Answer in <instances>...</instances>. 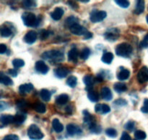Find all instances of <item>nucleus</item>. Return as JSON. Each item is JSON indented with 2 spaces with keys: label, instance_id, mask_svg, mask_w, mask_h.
<instances>
[{
  "label": "nucleus",
  "instance_id": "f257e3e1",
  "mask_svg": "<svg viewBox=\"0 0 148 140\" xmlns=\"http://www.w3.org/2000/svg\"><path fill=\"white\" fill-rule=\"evenodd\" d=\"M42 58L49 60L51 63H61L64 60V55L60 50H52L46 51L41 55Z\"/></svg>",
  "mask_w": 148,
  "mask_h": 140
},
{
  "label": "nucleus",
  "instance_id": "f03ea898",
  "mask_svg": "<svg viewBox=\"0 0 148 140\" xmlns=\"http://www.w3.org/2000/svg\"><path fill=\"white\" fill-rule=\"evenodd\" d=\"M23 24L28 27H36L38 25V20L35 14L29 11H25L22 14Z\"/></svg>",
  "mask_w": 148,
  "mask_h": 140
},
{
  "label": "nucleus",
  "instance_id": "7ed1b4c3",
  "mask_svg": "<svg viewBox=\"0 0 148 140\" xmlns=\"http://www.w3.org/2000/svg\"><path fill=\"white\" fill-rule=\"evenodd\" d=\"M132 47L131 45L127 43H122L119 44L115 49L116 54L118 56L123 57H127L132 53Z\"/></svg>",
  "mask_w": 148,
  "mask_h": 140
},
{
  "label": "nucleus",
  "instance_id": "20e7f679",
  "mask_svg": "<svg viewBox=\"0 0 148 140\" xmlns=\"http://www.w3.org/2000/svg\"><path fill=\"white\" fill-rule=\"evenodd\" d=\"M27 134L28 137L33 140H40L44 137L43 132L36 124H31L29 126L27 129Z\"/></svg>",
  "mask_w": 148,
  "mask_h": 140
},
{
  "label": "nucleus",
  "instance_id": "39448f33",
  "mask_svg": "<svg viewBox=\"0 0 148 140\" xmlns=\"http://www.w3.org/2000/svg\"><path fill=\"white\" fill-rule=\"evenodd\" d=\"M120 32L116 28L108 29L105 33H104V37L106 40L109 42H115L119 37Z\"/></svg>",
  "mask_w": 148,
  "mask_h": 140
},
{
  "label": "nucleus",
  "instance_id": "423d86ee",
  "mask_svg": "<svg viewBox=\"0 0 148 140\" xmlns=\"http://www.w3.org/2000/svg\"><path fill=\"white\" fill-rule=\"evenodd\" d=\"M107 13L105 11H98L93 10L90 13V21L93 23H98L102 22L106 17Z\"/></svg>",
  "mask_w": 148,
  "mask_h": 140
},
{
  "label": "nucleus",
  "instance_id": "0eeeda50",
  "mask_svg": "<svg viewBox=\"0 0 148 140\" xmlns=\"http://www.w3.org/2000/svg\"><path fill=\"white\" fill-rule=\"evenodd\" d=\"M137 79L140 83H144L148 81V68L147 66H143L139 70L137 75Z\"/></svg>",
  "mask_w": 148,
  "mask_h": 140
},
{
  "label": "nucleus",
  "instance_id": "6e6552de",
  "mask_svg": "<svg viewBox=\"0 0 148 140\" xmlns=\"http://www.w3.org/2000/svg\"><path fill=\"white\" fill-rule=\"evenodd\" d=\"M69 30H70V32L72 34L77 36H85V34L88 32L85 27H84L83 26H81L79 24H74L73 26H72L69 28Z\"/></svg>",
  "mask_w": 148,
  "mask_h": 140
},
{
  "label": "nucleus",
  "instance_id": "1a4fd4ad",
  "mask_svg": "<svg viewBox=\"0 0 148 140\" xmlns=\"http://www.w3.org/2000/svg\"><path fill=\"white\" fill-rule=\"evenodd\" d=\"M38 37V34L36 31L30 30L25 34V35L23 37V40L27 44L32 45L36 41Z\"/></svg>",
  "mask_w": 148,
  "mask_h": 140
},
{
  "label": "nucleus",
  "instance_id": "9d476101",
  "mask_svg": "<svg viewBox=\"0 0 148 140\" xmlns=\"http://www.w3.org/2000/svg\"><path fill=\"white\" fill-rule=\"evenodd\" d=\"M66 131H67L68 135L70 136H75V135H81L82 132V129L77 125L74 124H69L66 126Z\"/></svg>",
  "mask_w": 148,
  "mask_h": 140
},
{
  "label": "nucleus",
  "instance_id": "9b49d317",
  "mask_svg": "<svg viewBox=\"0 0 148 140\" xmlns=\"http://www.w3.org/2000/svg\"><path fill=\"white\" fill-rule=\"evenodd\" d=\"M35 68H36V71L43 75H46L49 70V66L42 60H38L36 62V65H35Z\"/></svg>",
  "mask_w": 148,
  "mask_h": 140
},
{
  "label": "nucleus",
  "instance_id": "f8f14e48",
  "mask_svg": "<svg viewBox=\"0 0 148 140\" xmlns=\"http://www.w3.org/2000/svg\"><path fill=\"white\" fill-rule=\"evenodd\" d=\"M95 111L96 113L101 114H106L111 112V108L108 105L105 103H98L95 106Z\"/></svg>",
  "mask_w": 148,
  "mask_h": 140
},
{
  "label": "nucleus",
  "instance_id": "ddd939ff",
  "mask_svg": "<svg viewBox=\"0 0 148 140\" xmlns=\"http://www.w3.org/2000/svg\"><path fill=\"white\" fill-rule=\"evenodd\" d=\"M69 74V70L65 67H59L54 70V75L58 78H64Z\"/></svg>",
  "mask_w": 148,
  "mask_h": 140
},
{
  "label": "nucleus",
  "instance_id": "4468645a",
  "mask_svg": "<svg viewBox=\"0 0 148 140\" xmlns=\"http://www.w3.org/2000/svg\"><path fill=\"white\" fill-rule=\"evenodd\" d=\"M101 95L102 99L107 101H110L113 99V93L108 87H103L101 91Z\"/></svg>",
  "mask_w": 148,
  "mask_h": 140
},
{
  "label": "nucleus",
  "instance_id": "2eb2a0df",
  "mask_svg": "<svg viewBox=\"0 0 148 140\" xmlns=\"http://www.w3.org/2000/svg\"><path fill=\"white\" fill-rule=\"evenodd\" d=\"M95 79H94L93 76L92 75H85L83 78V82L85 84L86 87V90H88V91H91V88L92 87L94 84V82H95Z\"/></svg>",
  "mask_w": 148,
  "mask_h": 140
},
{
  "label": "nucleus",
  "instance_id": "dca6fc26",
  "mask_svg": "<svg viewBox=\"0 0 148 140\" xmlns=\"http://www.w3.org/2000/svg\"><path fill=\"white\" fill-rule=\"evenodd\" d=\"M79 56V51L77 48L71 49L68 53V60L69 62H73V63H77V62L78 57Z\"/></svg>",
  "mask_w": 148,
  "mask_h": 140
},
{
  "label": "nucleus",
  "instance_id": "f3484780",
  "mask_svg": "<svg viewBox=\"0 0 148 140\" xmlns=\"http://www.w3.org/2000/svg\"><path fill=\"white\" fill-rule=\"evenodd\" d=\"M64 11L63 9L61 8V7H56V8H55L54 10L51 13V17L53 20L58 21V20H61L62 16L64 15Z\"/></svg>",
  "mask_w": 148,
  "mask_h": 140
},
{
  "label": "nucleus",
  "instance_id": "a211bd4d",
  "mask_svg": "<svg viewBox=\"0 0 148 140\" xmlns=\"http://www.w3.org/2000/svg\"><path fill=\"white\" fill-rule=\"evenodd\" d=\"M33 89V85L32 83H25L22 84L19 87V92L20 94L25 95L27 93H30Z\"/></svg>",
  "mask_w": 148,
  "mask_h": 140
},
{
  "label": "nucleus",
  "instance_id": "6ab92c4d",
  "mask_svg": "<svg viewBox=\"0 0 148 140\" xmlns=\"http://www.w3.org/2000/svg\"><path fill=\"white\" fill-rule=\"evenodd\" d=\"M0 121L3 125H7L9 124L14 123V116L10 114H2L0 116Z\"/></svg>",
  "mask_w": 148,
  "mask_h": 140
},
{
  "label": "nucleus",
  "instance_id": "aec40b11",
  "mask_svg": "<svg viewBox=\"0 0 148 140\" xmlns=\"http://www.w3.org/2000/svg\"><path fill=\"white\" fill-rule=\"evenodd\" d=\"M82 113H83L84 115V123H85V124L88 125V127H89L92 124L95 123V122L93 119V116L89 113V112H88V110H84L83 112H82Z\"/></svg>",
  "mask_w": 148,
  "mask_h": 140
},
{
  "label": "nucleus",
  "instance_id": "412c9836",
  "mask_svg": "<svg viewBox=\"0 0 148 140\" xmlns=\"http://www.w3.org/2000/svg\"><path fill=\"white\" fill-rule=\"evenodd\" d=\"M26 119V114L24 112H18L14 116V124L17 125H21Z\"/></svg>",
  "mask_w": 148,
  "mask_h": 140
},
{
  "label": "nucleus",
  "instance_id": "4be33fe9",
  "mask_svg": "<svg viewBox=\"0 0 148 140\" xmlns=\"http://www.w3.org/2000/svg\"><path fill=\"white\" fill-rule=\"evenodd\" d=\"M130 76V71L128 69L126 68H121V70L119 72L117 75V78L120 80H125L128 79Z\"/></svg>",
  "mask_w": 148,
  "mask_h": 140
},
{
  "label": "nucleus",
  "instance_id": "5701e85b",
  "mask_svg": "<svg viewBox=\"0 0 148 140\" xmlns=\"http://www.w3.org/2000/svg\"><path fill=\"white\" fill-rule=\"evenodd\" d=\"M69 96L66 93H62L56 98V103L59 105L66 104L69 101Z\"/></svg>",
  "mask_w": 148,
  "mask_h": 140
},
{
  "label": "nucleus",
  "instance_id": "b1692460",
  "mask_svg": "<svg viewBox=\"0 0 148 140\" xmlns=\"http://www.w3.org/2000/svg\"><path fill=\"white\" fill-rule=\"evenodd\" d=\"M113 60H114V55L110 52H106L105 53H103L102 57H101V60L105 64L110 65L112 63Z\"/></svg>",
  "mask_w": 148,
  "mask_h": 140
},
{
  "label": "nucleus",
  "instance_id": "393cba45",
  "mask_svg": "<svg viewBox=\"0 0 148 140\" xmlns=\"http://www.w3.org/2000/svg\"><path fill=\"white\" fill-rule=\"evenodd\" d=\"M114 89L118 93H124V92H125L127 90V86L125 83L118 82V83H114Z\"/></svg>",
  "mask_w": 148,
  "mask_h": 140
},
{
  "label": "nucleus",
  "instance_id": "a878e982",
  "mask_svg": "<svg viewBox=\"0 0 148 140\" xmlns=\"http://www.w3.org/2000/svg\"><path fill=\"white\" fill-rule=\"evenodd\" d=\"M52 126H53V130L56 133H61L64 130V126L58 119H53V122H52Z\"/></svg>",
  "mask_w": 148,
  "mask_h": 140
},
{
  "label": "nucleus",
  "instance_id": "bb28decb",
  "mask_svg": "<svg viewBox=\"0 0 148 140\" xmlns=\"http://www.w3.org/2000/svg\"><path fill=\"white\" fill-rule=\"evenodd\" d=\"M145 10V1L143 0H140V1H137V4H136L135 9H134V13L136 14H140L144 11Z\"/></svg>",
  "mask_w": 148,
  "mask_h": 140
},
{
  "label": "nucleus",
  "instance_id": "cd10ccee",
  "mask_svg": "<svg viewBox=\"0 0 148 140\" xmlns=\"http://www.w3.org/2000/svg\"><path fill=\"white\" fill-rule=\"evenodd\" d=\"M88 98L90 101L92 102H98L99 101V93L95 91H90L88 93Z\"/></svg>",
  "mask_w": 148,
  "mask_h": 140
},
{
  "label": "nucleus",
  "instance_id": "c85d7f7f",
  "mask_svg": "<svg viewBox=\"0 0 148 140\" xmlns=\"http://www.w3.org/2000/svg\"><path fill=\"white\" fill-rule=\"evenodd\" d=\"M0 83L4 86H12L14 83L10 78L3 74V73H1V76H0Z\"/></svg>",
  "mask_w": 148,
  "mask_h": 140
},
{
  "label": "nucleus",
  "instance_id": "c756f323",
  "mask_svg": "<svg viewBox=\"0 0 148 140\" xmlns=\"http://www.w3.org/2000/svg\"><path fill=\"white\" fill-rule=\"evenodd\" d=\"M78 21H79V20H78L77 17H75V16H70V17H68L66 20V21H65V26H66V27L70 28V27H72V26H73L74 24H78Z\"/></svg>",
  "mask_w": 148,
  "mask_h": 140
},
{
  "label": "nucleus",
  "instance_id": "7c9ffc66",
  "mask_svg": "<svg viewBox=\"0 0 148 140\" xmlns=\"http://www.w3.org/2000/svg\"><path fill=\"white\" fill-rule=\"evenodd\" d=\"M33 109H34V110L36 111V112L40 114L45 113L46 111V108L44 103H40V102L39 101L36 102V103H35L34 106H33Z\"/></svg>",
  "mask_w": 148,
  "mask_h": 140
},
{
  "label": "nucleus",
  "instance_id": "2f4dec72",
  "mask_svg": "<svg viewBox=\"0 0 148 140\" xmlns=\"http://www.w3.org/2000/svg\"><path fill=\"white\" fill-rule=\"evenodd\" d=\"M40 96L42 100L46 102H48L50 101L51 94L50 91L49 90H47V89H42L40 92Z\"/></svg>",
  "mask_w": 148,
  "mask_h": 140
},
{
  "label": "nucleus",
  "instance_id": "473e14b6",
  "mask_svg": "<svg viewBox=\"0 0 148 140\" xmlns=\"http://www.w3.org/2000/svg\"><path fill=\"white\" fill-rule=\"evenodd\" d=\"M66 83L68 86L73 89V88L76 87L77 84V78L76 76H70L66 80Z\"/></svg>",
  "mask_w": 148,
  "mask_h": 140
},
{
  "label": "nucleus",
  "instance_id": "72a5a7b5",
  "mask_svg": "<svg viewBox=\"0 0 148 140\" xmlns=\"http://www.w3.org/2000/svg\"><path fill=\"white\" fill-rule=\"evenodd\" d=\"M90 55V50L88 47H85V48L82 49V50L81 51L80 54H79V57L81 59L85 60L89 57Z\"/></svg>",
  "mask_w": 148,
  "mask_h": 140
},
{
  "label": "nucleus",
  "instance_id": "f704fd0d",
  "mask_svg": "<svg viewBox=\"0 0 148 140\" xmlns=\"http://www.w3.org/2000/svg\"><path fill=\"white\" fill-rule=\"evenodd\" d=\"M12 34V31L9 27H1V35L3 37H9Z\"/></svg>",
  "mask_w": 148,
  "mask_h": 140
},
{
  "label": "nucleus",
  "instance_id": "c9c22d12",
  "mask_svg": "<svg viewBox=\"0 0 148 140\" xmlns=\"http://www.w3.org/2000/svg\"><path fill=\"white\" fill-rule=\"evenodd\" d=\"M89 129L91 131L92 133L94 134H100L101 132V127L99 125L97 124L96 123H93L89 126Z\"/></svg>",
  "mask_w": 148,
  "mask_h": 140
},
{
  "label": "nucleus",
  "instance_id": "e433bc0d",
  "mask_svg": "<svg viewBox=\"0 0 148 140\" xmlns=\"http://www.w3.org/2000/svg\"><path fill=\"white\" fill-rule=\"evenodd\" d=\"M134 137L137 140H144L147 137V135L142 130H137L134 132Z\"/></svg>",
  "mask_w": 148,
  "mask_h": 140
},
{
  "label": "nucleus",
  "instance_id": "4c0bfd02",
  "mask_svg": "<svg viewBox=\"0 0 148 140\" xmlns=\"http://www.w3.org/2000/svg\"><path fill=\"white\" fill-rule=\"evenodd\" d=\"M22 4H23V7L26 9H31L37 7L36 1H31V0H30V1H23Z\"/></svg>",
  "mask_w": 148,
  "mask_h": 140
},
{
  "label": "nucleus",
  "instance_id": "58836bf2",
  "mask_svg": "<svg viewBox=\"0 0 148 140\" xmlns=\"http://www.w3.org/2000/svg\"><path fill=\"white\" fill-rule=\"evenodd\" d=\"M12 65L15 68H19L25 66V61L22 59L15 58L12 60Z\"/></svg>",
  "mask_w": 148,
  "mask_h": 140
},
{
  "label": "nucleus",
  "instance_id": "ea45409f",
  "mask_svg": "<svg viewBox=\"0 0 148 140\" xmlns=\"http://www.w3.org/2000/svg\"><path fill=\"white\" fill-rule=\"evenodd\" d=\"M106 134L107 136L111 138L116 137L117 135H118L117 131L115 129H114V128H108V129L106 130Z\"/></svg>",
  "mask_w": 148,
  "mask_h": 140
},
{
  "label": "nucleus",
  "instance_id": "a19ab883",
  "mask_svg": "<svg viewBox=\"0 0 148 140\" xmlns=\"http://www.w3.org/2000/svg\"><path fill=\"white\" fill-rule=\"evenodd\" d=\"M115 3L118 6H119L120 7H122V8H127V7H130V1H126V0H116Z\"/></svg>",
  "mask_w": 148,
  "mask_h": 140
},
{
  "label": "nucleus",
  "instance_id": "79ce46f5",
  "mask_svg": "<svg viewBox=\"0 0 148 140\" xmlns=\"http://www.w3.org/2000/svg\"><path fill=\"white\" fill-rule=\"evenodd\" d=\"M51 34V32H49V30H40V39L41 40H45L46 39H47L49 37V34Z\"/></svg>",
  "mask_w": 148,
  "mask_h": 140
},
{
  "label": "nucleus",
  "instance_id": "37998d69",
  "mask_svg": "<svg viewBox=\"0 0 148 140\" xmlns=\"http://www.w3.org/2000/svg\"><path fill=\"white\" fill-rule=\"evenodd\" d=\"M134 126H135V125H134V122H133V121H129L124 125L125 129L130 131V132H132L134 129Z\"/></svg>",
  "mask_w": 148,
  "mask_h": 140
},
{
  "label": "nucleus",
  "instance_id": "c03bdc74",
  "mask_svg": "<svg viewBox=\"0 0 148 140\" xmlns=\"http://www.w3.org/2000/svg\"><path fill=\"white\" fill-rule=\"evenodd\" d=\"M114 105H116V106H124L127 105V101L124 99H119L114 101Z\"/></svg>",
  "mask_w": 148,
  "mask_h": 140
},
{
  "label": "nucleus",
  "instance_id": "a18cd8bd",
  "mask_svg": "<svg viewBox=\"0 0 148 140\" xmlns=\"http://www.w3.org/2000/svg\"><path fill=\"white\" fill-rule=\"evenodd\" d=\"M17 106L19 109H22L23 112H24L23 111H24V109L27 106V103L25 100H20L17 102Z\"/></svg>",
  "mask_w": 148,
  "mask_h": 140
},
{
  "label": "nucleus",
  "instance_id": "49530a36",
  "mask_svg": "<svg viewBox=\"0 0 148 140\" xmlns=\"http://www.w3.org/2000/svg\"><path fill=\"white\" fill-rule=\"evenodd\" d=\"M141 111L145 114L148 113V99H145L144 100V106L141 108Z\"/></svg>",
  "mask_w": 148,
  "mask_h": 140
},
{
  "label": "nucleus",
  "instance_id": "de8ad7c7",
  "mask_svg": "<svg viewBox=\"0 0 148 140\" xmlns=\"http://www.w3.org/2000/svg\"><path fill=\"white\" fill-rule=\"evenodd\" d=\"M2 140H19V137L15 135H8L4 137Z\"/></svg>",
  "mask_w": 148,
  "mask_h": 140
},
{
  "label": "nucleus",
  "instance_id": "09e8293b",
  "mask_svg": "<svg viewBox=\"0 0 148 140\" xmlns=\"http://www.w3.org/2000/svg\"><path fill=\"white\" fill-rule=\"evenodd\" d=\"M120 140H132L131 137L129 135L127 132H124L122 133V135H121V138H120Z\"/></svg>",
  "mask_w": 148,
  "mask_h": 140
},
{
  "label": "nucleus",
  "instance_id": "8fccbe9b",
  "mask_svg": "<svg viewBox=\"0 0 148 140\" xmlns=\"http://www.w3.org/2000/svg\"><path fill=\"white\" fill-rule=\"evenodd\" d=\"M9 73H10V76H12V77H16V76H17V71L15 70V69H10V70H8Z\"/></svg>",
  "mask_w": 148,
  "mask_h": 140
},
{
  "label": "nucleus",
  "instance_id": "3c124183",
  "mask_svg": "<svg viewBox=\"0 0 148 140\" xmlns=\"http://www.w3.org/2000/svg\"><path fill=\"white\" fill-rule=\"evenodd\" d=\"M7 46L5 45L4 44H1L0 45V53L1 54H4V53L7 52Z\"/></svg>",
  "mask_w": 148,
  "mask_h": 140
},
{
  "label": "nucleus",
  "instance_id": "603ef678",
  "mask_svg": "<svg viewBox=\"0 0 148 140\" xmlns=\"http://www.w3.org/2000/svg\"><path fill=\"white\" fill-rule=\"evenodd\" d=\"M140 47L141 48H147L148 47V43L147 41H145V40H143V41L140 42Z\"/></svg>",
  "mask_w": 148,
  "mask_h": 140
},
{
  "label": "nucleus",
  "instance_id": "864d4df0",
  "mask_svg": "<svg viewBox=\"0 0 148 140\" xmlns=\"http://www.w3.org/2000/svg\"><path fill=\"white\" fill-rule=\"evenodd\" d=\"M92 34L90 32H88L85 34V36H84V39H85V40H89V39L92 38Z\"/></svg>",
  "mask_w": 148,
  "mask_h": 140
},
{
  "label": "nucleus",
  "instance_id": "5fc2aeb1",
  "mask_svg": "<svg viewBox=\"0 0 148 140\" xmlns=\"http://www.w3.org/2000/svg\"><path fill=\"white\" fill-rule=\"evenodd\" d=\"M68 3H69V5L71 6V7H73L74 9L78 8V6H77V4H76V3L73 2V1H69V2H68Z\"/></svg>",
  "mask_w": 148,
  "mask_h": 140
},
{
  "label": "nucleus",
  "instance_id": "6e6d98bb",
  "mask_svg": "<svg viewBox=\"0 0 148 140\" xmlns=\"http://www.w3.org/2000/svg\"><path fill=\"white\" fill-rule=\"evenodd\" d=\"M66 112H67L68 114L72 113V109H71V107L69 106H67V107L66 108Z\"/></svg>",
  "mask_w": 148,
  "mask_h": 140
},
{
  "label": "nucleus",
  "instance_id": "4d7b16f0",
  "mask_svg": "<svg viewBox=\"0 0 148 140\" xmlns=\"http://www.w3.org/2000/svg\"><path fill=\"white\" fill-rule=\"evenodd\" d=\"M144 40H145V41L148 42V33H147V34H146L145 36V37H144Z\"/></svg>",
  "mask_w": 148,
  "mask_h": 140
},
{
  "label": "nucleus",
  "instance_id": "13d9d810",
  "mask_svg": "<svg viewBox=\"0 0 148 140\" xmlns=\"http://www.w3.org/2000/svg\"><path fill=\"white\" fill-rule=\"evenodd\" d=\"M146 20H147V24H148V14L147 15V17H146Z\"/></svg>",
  "mask_w": 148,
  "mask_h": 140
}]
</instances>
